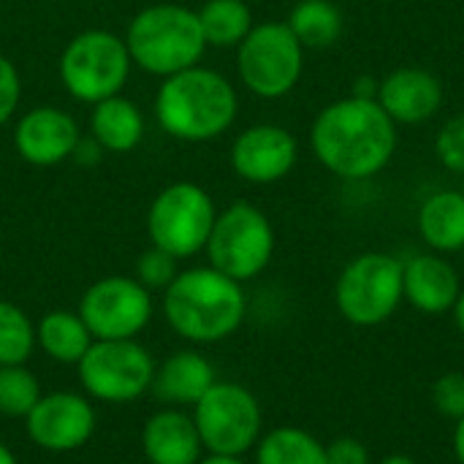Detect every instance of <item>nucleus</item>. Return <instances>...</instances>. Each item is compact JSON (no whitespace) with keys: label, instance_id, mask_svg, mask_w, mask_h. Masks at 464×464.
Here are the masks:
<instances>
[{"label":"nucleus","instance_id":"nucleus-21","mask_svg":"<svg viewBox=\"0 0 464 464\" xmlns=\"http://www.w3.org/2000/svg\"><path fill=\"white\" fill-rule=\"evenodd\" d=\"M419 234L435 253L464 250V196L462 190H438L424 198L419 209Z\"/></svg>","mask_w":464,"mask_h":464},{"label":"nucleus","instance_id":"nucleus-31","mask_svg":"<svg viewBox=\"0 0 464 464\" xmlns=\"http://www.w3.org/2000/svg\"><path fill=\"white\" fill-rule=\"evenodd\" d=\"M19 101H22V76L16 65L5 54H0V125H5L16 114Z\"/></svg>","mask_w":464,"mask_h":464},{"label":"nucleus","instance_id":"nucleus-11","mask_svg":"<svg viewBox=\"0 0 464 464\" xmlns=\"http://www.w3.org/2000/svg\"><path fill=\"white\" fill-rule=\"evenodd\" d=\"M155 367L152 353L136 340H95L76 372L90 400L128 405L152 389Z\"/></svg>","mask_w":464,"mask_h":464},{"label":"nucleus","instance_id":"nucleus-7","mask_svg":"<svg viewBox=\"0 0 464 464\" xmlns=\"http://www.w3.org/2000/svg\"><path fill=\"white\" fill-rule=\"evenodd\" d=\"M209 266L237 283L258 277L275 256V228L264 209L250 201H234L218 212L204 247Z\"/></svg>","mask_w":464,"mask_h":464},{"label":"nucleus","instance_id":"nucleus-10","mask_svg":"<svg viewBox=\"0 0 464 464\" xmlns=\"http://www.w3.org/2000/svg\"><path fill=\"white\" fill-rule=\"evenodd\" d=\"M218 209L212 196L196 182H171L150 204L147 234L150 242L177 261L193 258L207 247Z\"/></svg>","mask_w":464,"mask_h":464},{"label":"nucleus","instance_id":"nucleus-25","mask_svg":"<svg viewBox=\"0 0 464 464\" xmlns=\"http://www.w3.org/2000/svg\"><path fill=\"white\" fill-rule=\"evenodd\" d=\"M256 464H329L326 443L302 427H277L256 443Z\"/></svg>","mask_w":464,"mask_h":464},{"label":"nucleus","instance_id":"nucleus-19","mask_svg":"<svg viewBox=\"0 0 464 464\" xmlns=\"http://www.w3.org/2000/svg\"><path fill=\"white\" fill-rule=\"evenodd\" d=\"M218 383V372L212 362L198 351H177L166 356L155 367L152 394L166 408H193L212 386Z\"/></svg>","mask_w":464,"mask_h":464},{"label":"nucleus","instance_id":"nucleus-14","mask_svg":"<svg viewBox=\"0 0 464 464\" xmlns=\"http://www.w3.org/2000/svg\"><path fill=\"white\" fill-rule=\"evenodd\" d=\"M228 160L239 179L250 185H272L294 171L299 160V141L283 125L258 122L234 139Z\"/></svg>","mask_w":464,"mask_h":464},{"label":"nucleus","instance_id":"nucleus-16","mask_svg":"<svg viewBox=\"0 0 464 464\" xmlns=\"http://www.w3.org/2000/svg\"><path fill=\"white\" fill-rule=\"evenodd\" d=\"M446 101L443 82L416 65H402L381 79L378 103L397 125H419L432 120Z\"/></svg>","mask_w":464,"mask_h":464},{"label":"nucleus","instance_id":"nucleus-29","mask_svg":"<svg viewBox=\"0 0 464 464\" xmlns=\"http://www.w3.org/2000/svg\"><path fill=\"white\" fill-rule=\"evenodd\" d=\"M435 155L440 160V166H446L454 174H464V111L451 117L438 139H435Z\"/></svg>","mask_w":464,"mask_h":464},{"label":"nucleus","instance_id":"nucleus-3","mask_svg":"<svg viewBox=\"0 0 464 464\" xmlns=\"http://www.w3.org/2000/svg\"><path fill=\"white\" fill-rule=\"evenodd\" d=\"M239 111L234 84L204 65L166 76L155 95V120L171 139L201 144L223 136Z\"/></svg>","mask_w":464,"mask_h":464},{"label":"nucleus","instance_id":"nucleus-22","mask_svg":"<svg viewBox=\"0 0 464 464\" xmlns=\"http://www.w3.org/2000/svg\"><path fill=\"white\" fill-rule=\"evenodd\" d=\"M92 343L95 340L79 313L52 310L35 324V345L57 364L76 367Z\"/></svg>","mask_w":464,"mask_h":464},{"label":"nucleus","instance_id":"nucleus-30","mask_svg":"<svg viewBox=\"0 0 464 464\" xmlns=\"http://www.w3.org/2000/svg\"><path fill=\"white\" fill-rule=\"evenodd\" d=\"M435 411L443 419L459 421L464 416V372H446L432 386Z\"/></svg>","mask_w":464,"mask_h":464},{"label":"nucleus","instance_id":"nucleus-17","mask_svg":"<svg viewBox=\"0 0 464 464\" xmlns=\"http://www.w3.org/2000/svg\"><path fill=\"white\" fill-rule=\"evenodd\" d=\"M462 291L457 269L440 253H419L402 261L405 302L424 315L451 313Z\"/></svg>","mask_w":464,"mask_h":464},{"label":"nucleus","instance_id":"nucleus-27","mask_svg":"<svg viewBox=\"0 0 464 464\" xmlns=\"http://www.w3.org/2000/svg\"><path fill=\"white\" fill-rule=\"evenodd\" d=\"M44 397L38 378L24 364L0 367V413L8 419H27Z\"/></svg>","mask_w":464,"mask_h":464},{"label":"nucleus","instance_id":"nucleus-18","mask_svg":"<svg viewBox=\"0 0 464 464\" xmlns=\"http://www.w3.org/2000/svg\"><path fill=\"white\" fill-rule=\"evenodd\" d=\"M141 451L150 464H198L204 443L190 413L182 408H163L144 421Z\"/></svg>","mask_w":464,"mask_h":464},{"label":"nucleus","instance_id":"nucleus-15","mask_svg":"<svg viewBox=\"0 0 464 464\" xmlns=\"http://www.w3.org/2000/svg\"><path fill=\"white\" fill-rule=\"evenodd\" d=\"M82 133L76 120L60 106H35L14 125V150L30 166H57L71 160Z\"/></svg>","mask_w":464,"mask_h":464},{"label":"nucleus","instance_id":"nucleus-2","mask_svg":"<svg viewBox=\"0 0 464 464\" xmlns=\"http://www.w3.org/2000/svg\"><path fill=\"white\" fill-rule=\"evenodd\" d=\"M247 315V296L242 283L212 266H193L179 272L163 291L166 324L193 345H212L228 340Z\"/></svg>","mask_w":464,"mask_h":464},{"label":"nucleus","instance_id":"nucleus-1","mask_svg":"<svg viewBox=\"0 0 464 464\" xmlns=\"http://www.w3.org/2000/svg\"><path fill=\"white\" fill-rule=\"evenodd\" d=\"M397 122L378 101L340 98L318 111L310 128V147L318 163L351 182L372 179L397 152Z\"/></svg>","mask_w":464,"mask_h":464},{"label":"nucleus","instance_id":"nucleus-23","mask_svg":"<svg viewBox=\"0 0 464 464\" xmlns=\"http://www.w3.org/2000/svg\"><path fill=\"white\" fill-rule=\"evenodd\" d=\"M285 24L304 49H329L343 35V11L332 0H299Z\"/></svg>","mask_w":464,"mask_h":464},{"label":"nucleus","instance_id":"nucleus-39","mask_svg":"<svg viewBox=\"0 0 464 464\" xmlns=\"http://www.w3.org/2000/svg\"><path fill=\"white\" fill-rule=\"evenodd\" d=\"M0 464H16V457H14V451L0 440Z\"/></svg>","mask_w":464,"mask_h":464},{"label":"nucleus","instance_id":"nucleus-24","mask_svg":"<svg viewBox=\"0 0 464 464\" xmlns=\"http://www.w3.org/2000/svg\"><path fill=\"white\" fill-rule=\"evenodd\" d=\"M196 14L207 46L218 49H237L256 24L245 0H207Z\"/></svg>","mask_w":464,"mask_h":464},{"label":"nucleus","instance_id":"nucleus-33","mask_svg":"<svg viewBox=\"0 0 464 464\" xmlns=\"http://www.w3.org/2000/svg\"><path fill=\"white\" fill-rule=\"evenodd\" d=\"M103 155H106L103 147L90 136V139H79V144H76L71 160H76V163H82V166H95Z\"/></svg>","mask_w":464,"mask_h":464},{"label":"nucleus","instance_id":"nucleus-32","mask_svg":"<svg viewBox=\"0 0 464 464\" xmlns=\"http://www.w3.org/2000/svg\"><path fill=\"white\" fill-rule=\"evenodd\" d=\"M329 464H372L370 449L359 438H337L326 443Z\"/></svg>","mask_w":464,"mask_h":464},{"label":"nucleus","instance_id":"nucleus-37","mask_svg":"<svg viewBox=\"0 0 464 464\" xmlns=\"http://www.w3.org/2000/svg\"><path fill=\"white\" fill-rule=\"evenodd\" d=\"M454 324H457V329H459V334L464 337V288L459 291V299H457V304H454Z\"/></svg>","mask_w":464,"mask_h":464},{"label":"nucleus","instance_id":"nucleus-12","mask_svg":"<svg viewBox=\"0 0 464 464\" xmlns=\"http://www.w3.org/2000/svg\"><path fill=\"white\" fill-rule=\"evenodd\" d=\"M152 291L136 277L109 275L95 280L79 302V315L92 340H136L152 318Z\"/></svg>","mask_w":464,"mask_h":464},{"label":"nucleus","instance_id":"nucleus-5","mask_svg":"<svg viewBox=\"0 0 464 464\" xmlns=\"http://www.w3.org/2000/svg\"><path fill=\"white\" fill-rule=\"evenodd\" d=\"M402 302V261L392 253L370 250L351 258L334 283L340 315L359 329L386 324Z\"/></svg>","mask_w":464,"mask_h":464},{"label":"nucleus","instance_id":"nucleus-8","mask_svg":"<svg viewBox=\"0 0 464 464\" xmlns=\"http://www.w3.org/2000/svg\"><path fill=\"white\" fill-rule=\"evenodd\" d=\"M193 421L207 454L245 457L256 449L264 430L258 397L234 381H218L196 405Z\"/></svg>","mask_w":464,"mask_h":464},{"label":"nucleus","instance_id":"nucleus-40","mask_svg":"<svg viewBox=\"0 0 464 464\" xmlns=\"http://www.w3.org/2000/svg\"><path fill=\"white\" fill-rule=\"evenodd\" d=\"M462 196H464V185H462Z\"/></svg>","mask_w":464,"mask_h":464},{"label":"nucleus","instance_id":"nucleus-13","mask_svg":"<svg viewBox=\"0 0 464 464\" xmlns=\"http://www.w3.org/2000/svg\"><path fill=\"white\" fill-rule=\"evenodd\" d=\"M95 408L76 392L44 394L24 419L27 438L49 454H71L90 443L95 432Z\"/></svg>","mask_w":464,"mask_h":464},{"label":"nucleus","instance_id":"nucleus-28","mask_svg":"<svg viewBox=\"0 0 464 464\" xmlns=\"http://www.w3.org/2000/svg\"><path fill=\"white\" fill-rule=\"evenodd\" d=\"M177 264L179 261L171 253L150 245V250H144L139 256V261H136V280L147 291H166L171 285V280L179 275V266Z\"/></svg>","mask_w":464,"mask_h":464},{"label":"nucleus","instance_id":"nucleus-34","mask_svg":"<svg viewBox=\"0 0 464 464\" xmlns=\"http://www.w3.org/2000/svg\"><path fill=\"white\" fill-rule=\"evenodd\" d=\"M378 87H381V79L364 73V76H359V79L353 82L351 95H353V98H362V101H378Z\"/></svg>","mask_w":464,"mask_h":464},{"label":"nucleus","instance_id":"nucleus-20","mask_svg":"<svg viewBox=\"0 0 464 464\" xmlns=\"http://www.w3.org/2000/svg\"><path fill=\"white\" fill-rule=\"evenodd\" d=\"M147 122L144 111L136 101L120 95H111L92 106L90 114V136L103 147V152L125 155L133 152L144 139Z\"/></svg>","mask_w":464,"mask_h":464},{"label":"nucleus","instance_id":"nucleus-38","mask_svg":"<svg viewBox=\"0 0 464 464\" xmlns=\"http://www.w3.org/2000/svg\"><path fill=\"white\" fill-rule=\"evenodd\" d=\"M378 464H419L413 457H408V454H389V457H383Z\"/></svg>","mask_w":464,"mask_h":464},{"label":"nucleus","instance_id":"nucleus-26","mask_svg":"<svg viewBox=\"0 0 464 464\" xmlns=\"http://www.w3.org/2000/svg\"><path fill=\"white\" fill-rule=\"evenodd\" d=\"M35 351V324L27 318V313L0 299V367L24 364L30 353Z\"/></svg>","mask_w":464,"mask_h":464},{"label":"nucleus","instance_id":"nucleus-6","mask_svg":"<svg viewBox=\"0 0 464 464\" xmlns=\"http://www.w3.org/2000/svg\"><path fill=\"white\" fill-rule=\"evenodd\" d=\"M130 54L125 38L109 30H84L73 35L60 54V82L71 98L82 103H101L120 95L130 76Z\"/></svg>","mask_w":464,"mask_h":464},{"label":"nucleus","instance_id":"nucleus-36","mask_svg":"<svg viewBox=\"0 0 464 464\" xmlns=\"http://www.w3.org/2000/svg\"><path fill=\"white\" fill-rule=\"evenodd\" d=\"M198 464H245L242 457H223V454H207V457H201Z\"/></svg>","mask_w":464,"mask_h":464},{"label":"nucleus","instance_id":"nucleus-9","mask_svg":"<svg viewBox=\"0 0 464 464\" xmlns=\"http://www.w3.org/2000/svg\"><path fill=\"white\" fill-rule=\"evenodd\" d=\"M237 71L253 95L277 101L299 84L304 71V46L285 22L269 19L253 24L247 38L237 46Z\"/></svg>","mask_w":464,"mask_h":464},{"label":"nucleus","instance_id":"nucleus-35","mask_svg":"<svg viewBox=\"0 0 464 464\" xmlns=\"http://www.w3.org/2000/svg\"><path fill=\"white\" fill-rule=\"evenodd\" d=\"M451 443H454V457H457V462L464 464V416L459 421H454V438H451Z\"/></svg>","mask_w":464,"mask_h":464},{"label":"nucleus","instance_id":"nucleus-4","mask_svg":"<svg viewBox=\"0 0 464 464\" xmlns=\"http://www.w3.org/2000/svg\"><path fill=\"white\" fill-rule=\"evenodd\" d=\"M130 63L152 76H174L201 63L207 41L198 14L179 3H152L141 8L125 30Z\"/></svg>","mask_w":464,"mask_h":464}]
</instances>
